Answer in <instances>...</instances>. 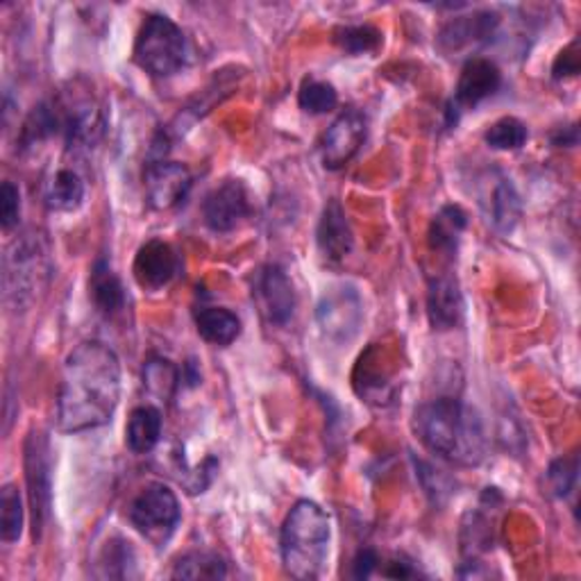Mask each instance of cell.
I'll return each mask as SVG.
<instances>
[{
    "mask_svg": "<svg viewBox=\"0 0 581 581\" xmlns=\"http://www.w3.org/2000/svg\"><path fill=\"white\" fill-rule=\"evenodd\" d=\"M121 359L109 345L85 341L66 357L60 396L57 428L80 434L107 424L121 402Z\"/></svg>",
    "mask_w": 581,
    "mask_h": 581,
    "instance_id": "6da1fadb",
    "label": "cell"
},
{
    "mask_svg": "<svg viewBox=\"0 0 581 581\" xmlns=\"http://www.w3.org/2000/svg\"><path fill=\"white\" fill-rule=\"evenodd\" d=\"M413 432L432 454L473 469L486 459L488 434L482 413L459 398H439L413 413Z\"/></svg>",
    "mask_w": 581,
    "mask_h": 581,
    "instance_id": "7a4b0ae2",
    "label": "cell"
},
{
    "mask_svg": "<svg viewBox=\"0 0 581 581\" xmlns=\"http://www.w3.org/2000/svg\"><path fill=\"white\" fill-rule=\"evenodd\" d=\"M330 518L312 499H298L280 531L284 570L295 579H319L330 557Z\"/></svg>",
    "mask_w": 581,
    "mask_h": 581,
    "instance_id": "3957f363",
    "label": "cell"
},
{
    "mask_svg": "<svg viewBox=\"0 0 581 581\" xmlns=\"http://www.w3.org/2000/svg\"><path fill=\"white\" fill-rule=\"evenodd\" d=\"M189 42L182 28L164 17L148 14L135 42V62L154 77H171L186 66Z\"/></svg>",
    "mask_w": 581,
    "mask_h": 581,
    "instance_id": "277c9868",
    "label": "cell"
},
{
    "mask_svg": "<svg viewBox=\"0 0 581 581\" xmlns=\"http://www.w3.org/2000/svg\"><path fill=\"white\" fill-rule=\"evenodd\" d=\"M128 518L148 544L154 548H164L182 520L180 499L166 484H148L130 502Z\"/></svg>",
    "mask_w": 581,
    "mask_h": 581,
    "instance_id": "5b68a950",
    "label": "cell"
},
{
    "mask_svg": "<svg viewBox=\"0 0 581 581\" xmlns=\"http://www.w3.org/2000/svg\"><path fill=\"white\" fill-rule=\"evenodd\" d=\"M25 480L34 536H42L51 512V448L42 432H30L25 441Z\"/></svg>",
    "mask_w": 581,
    "mask_h": 581,
    "instance_id": "8992f818",
    "label": "cell"
},
{
    "mask_svg": "<svg viewBox=\"0 0 581 581\" xmlns=\"http://www.w3.org/2000/svg\"><path fill=\"white\" fill-rule=\"evenodd\" d=\"M252 295L259 304V312L270 325L284 327L293 314H295V289L291 278L284 270L276 263L263 266L257 270L255 284H252Z\"/></svg>",
    "mask_w": 581,
    "mask_h": 581,
    "instance_id": "52a82bcc",
    "label": "cell"
},
{
    "mask_svg": "<svg viewBox=\"0 0 581 581\" xmlns=\"http://www.w3.org/2000/svg\"><path fill=\"white\" fill-rule=\"evenodd\" d=\"M368 135L366 116L351 107L338 114V119L327 128L321 143V160L330 171H338L355 160Z\"/></svg>",
    "mask_w": 581,
    "mask_h": 581,
    "instance_id": "ba28073f",
    "label": "cell"
},
{
    "mask_svg": "<svg viewBox=\"0 0 581 581\" xmlns=\"http://www.w3.org/2000/svg\"><path fill=\"white\" fill-rule=\"evenodd\" d=\"M252 214L250 193L241 180H225L214 186L203 203L205 225L218 235L237 229Z\"/></svg>",
    "mask_w": 581,
    "mask_h": 581,
    "instance_id": "9c48e42d",
    "label": "cell"
},
{
    "mask_svg": "<svg viewBox=\"0 0 581 581\" xmlns=\"http://www.w3.org/2000/svg\"><path fill=\"white\" fill-rule=\"evenodd\" d=\"M316 316L323 334L336 343H343L359 332L364 321V304L355 289L336 287L323 295Z\"/></svg>",
    "mask_w": 581,
    "mask_h": 581,
    "instance_id": "30bf717a",
    "label": "cell"
},
{
    "mask_svg": "<svg viewBox=\"0 0 581 581\" xmlns=\"http://www.w3.org/2000/svg\"><path fill=\"white\" fill-rule=\"evenodd\" d=\"M193 177L191 171L180 162L158 160L150 162L143 173L146 201L152 209L169 212L186 201Z\"/></svg>",
    "mask_w": 581,
    "mask_h": 581,
    "instance_id": "8fae6325",
    "label": "cell"
},
{
    "mask_svg": "<svg viewBox=\"0 0 581 581\" xmlns=\"http://www.w3.org/2000/svg\"><path fill=\"white\" fill-rule=\"evenodd\" d=\"M135 280L146 291H160L169 287L180 273V255L162 239H150L135 257Z\"/></svg>",
    "mask_w": 581,
    "mask_h": 581,
    "instance_id": "7c38bea8",
    "label": "cell"
},
{
    "mask_svg": "<svg viewBox=\"0 0 581 581\" xmlns=\"http://www.w3.org/2000/svg\"><path fill=\"white\" fill-rule=\"evenodd\" d=\"M497 28H499V17L495 12H475L471 17H456L441 28L439 46L445 53L480 49L493 42Z\"/></svg>",
    "mask_w": 581,
    "mask_h": 581,
    "instance_id": "4fadbf2b",
    "label": "cell"
},
{
    "mask_svg": "<svg viewBox=\"0 0 581 581\" xmlns=\"http://www.w3.org/2000/svg\"><path fill=\"white\" fill-rule=\"evenodd\" d=\"M499 87H502V73L497 64L486 57H471L461 68L452 105L459 111L475 109L480 103L495 96Z\"/></svg>",
    "mask_w": 581,
    "mask_h": 581,
    "instance_id": "5bb4252c",
    "label": "cell"
},
{
    "mask_svg": "<svg viewBox=\"0 0 581 581\" xmlns=\"http://www.w3.org/2000/svg\"><path fill=\"white\" fill-rule=\"evenodd\" d=\"M60 132L71 150H89L103 135V116L94 100H73L57 105Z\"/></svg>",
    "mask_w": 581,
    "mask_h": 581,
    "instance_id": "9a60e30c",
    "label": "cell"
},
{
    "mask_svg": "<svg viewBox=\"0 0 581 581\" xmlns=\"http://www.w3.org/2000/svg\"><path fill=\"white\" fill-rule=\"evenodd\" d=\"M42 276H49L46 257L36 241L17 244V252L8 259V291L17 293L19 300L34 293L42 284Z\"/></svg>",
    "mask_w": 581,
    "mask_h": 581,
    "instance_id": "2e32d148",
    "label": "cell"
},
{
    "mask_svg": "<svg viewBox=\"0 0 581 581\" xmlns=\"http://www.w3.org/2000/svg\"><path fill=\"white\" fill-rule=\"evenodd\" d=\"M316 239L319 248L325 259L330 261H343L353 250L355 235H353V225L345 216V209L341 207L338 201H330L323 207L319 229H316Z\"/></svg>",
    "mask_w": 581,
    "mask_h": 581,
    "instance_id": "e0dca14e",
    "label": "cell"
},
{
    "mask_svg": "<svg viewBox=\"0 0 581 581\" xmlns=\"http://www.w3.org/2000/svg\"><path fill=\"white\" fill-rule=\"evenodd\" d=\"M463 295L454 278H437L428 289V316L434 330L448 332L463 321Z\"/></svg>",
    "mask_w": 581,
    "mask_h": 581,
    "instance_id": "ac0fdd59",
    "label": "cell"
},
{
    "mask_svg": "<svg viewBox=\"0 0 581 581\" xmlns=\"http://www.w3.org/2000/svg\"><path fill=\"white\" fill-rule=\"evenodd\" d=\"M164 418L162 411L152 405L137 407L126 424V445L135 454H150L162 441Z\"/></svg>",
    "mask_w": 581,
    "mask_h": 581,
    "instance_id": "d6986e66",
    "label": "cell"
},
{
    "mask_svg": "<svg viewBox=\"0 0 581 581\" xmlns=\"http://www.w3.org/2000/svg\"><path fill=\"white\" fill-rule=\"evenodd\" d=\"M89 298L105 316H116L126 306V289L105 259H98L92 268Z\"/></svg>",
    "mask_w": 581,
    "mask_h": 581,
    "instance_id": "ffe728a7",
    "label": "cell"
},
{
    "mask_svg": "<svg viewBox=\"0 0 581 581\" xmlns=\"http://www.w3.org/2000/svg\"><path fill=\"white\" fill-rule=\"evenodd\" d=\"M196 330L212 345H232L241 336V319L225 306H201L196 312Z\"/></svg>",
    "mask_w": 581,
    "mask_h": 581,
    "instance_id": "44dd1931",
    "label": "cell"
},
{
    "mask_svg": "<svg viewBox=\"0 0 581 581\" xmlns=\"http://www.w3.org/2000/svg\"><path fill=\"white\" fill-rule=\"evenodd\" d=\"M469 225V216L463 212L459 205H445L430 225V246L432 250L445 252L448 257H452L459 248L461 235L466 232Z\"/></svg>",
    "mask_w": 581,
    "mask_h": 581,
    "instance_id": "7402d4cb",
    "label": "cell"
},
{
    "mask_svg": "<svg viewBox=\"0 0 581 581\" xmlns=\"http://www.w3.org/2000/svg\"><path fill=\"white\" fill-rule=\"evenodd\" d=\"M87 186L80 173L73 169H60L46 191V203L55 212H75L85 203Z\"/></svg>",
    "mask_w": 581,
    "mask_h": 581,
    "instance_id": "603a6c76",
    "label": "cell"
},
{
    "mask_svg": "<svg viewBox=\"0 0 581 581\" xmlns=\"http://www.w3.org/2000/svg\"><path fill=\"white\" fill-rule=\"evenodd\" d=\"M25 509L21 491L14 484H6L0 491V538L6 544H17L23 534Z\"/></svg>",
    "mask_w": 581,
    "mask_h": 581,
    "instance_id": "cb8c5ba5",
    "label": "cell"
},
{
    "mask_svg": "<svg viewBox=\"0 0 581 581\" xmlns=\"http://www.w3.org/2000/svg\"><path fill=\"white\" fill-rule=\"evenodd\" d=\"M171 577L175 579H225L227 563L216 552H189L175 563Z\"/></svg>",
    "mask_w": 581,
    "mask_h": 581,
    "instance_id": "d4e9b609",
    "label": "cell"
},
{
    "mask_svg": "<svg viewBox=\"0 0 581 581\" xmlns=\"http://www.w3.org/2000/svg\"><path fill=\"white\" fill-rule=\"evenodd\" d=\"M491 218L499 232H512L520 218V198L509 180H499L491 193Z\"/></svg>",
    "mask_w": 581,
    "mask_h": 581,
    "instance_id": "484cf974",
    "label": "cell"
},
{
    "mask_svg": "<svg viewBox=\"0 0 581 581\" xmlns=\"http://www.w3.org/2000/svg\"><path fill=\"white\" fill-rule=\"evenodd\" d=\"M334 42L343 53L353 57L370 55L381 46V32L373 25H345L334 32Z\"/></svg>",
    "mask_w": 581,
    "mask_h": 581,
    "instance_id": "4316f807",
    "label": "cell"
},
{
    "mask_svg": "<svg viewBox=\"0 0 581 581\" xmlns=\"http://www.w3.org/2000/svg\"><path fill=\"white\" fill-rule=\"evenodd\" d=\"M298 105L306 114H327L338 105V94L330 83L316 80V77H306L298 94Z\"/></svg>",
    "mask_w": 581,
    "mask_h": 581,
    "instance_id": "83f0119b",
    "label": "cell"
},
{
    "mask_svg": "<svg viewBox=\"0 0 581 581\" xmlns=\"http://www.w3.org/2000/svg\"><path fill=\"white\" fill-rule=\"evenodd\" d=\"M527 126L518 119H514V116H505V119L495 121L484 139L486 143L493 148V150H502V152H509V150H520L525 143H527Z\"/></svg>",
    "mask_w": 581,
    "mask_h": 581,
    "instance_id": "f1b7e54d",
    "label": "cell"
},
{
    "mask_svg": "<svg viewBox=\"0 0 581 581\" xmlns=\"http://www.w3.org/2000/svg\"><path fill=\"white\" fill-rule=\"evenodd\" d=\"M143 384L150 394L171 398L180 384V368H175L169 359H150L143 368Z\"/></svg>",
    "mask_w": 581,
    "mask_h": 581,
    "instance_id": "f546056e",
    "label": "cell"
},
{
    "mask_svg": "<svg viewBox=\"0 0 581 581\" xmlns=\"http://www.w3.org/2000/svg\"><path fill=\"white\" fill-rule=\"evenodd\" d=\"M103 568L100 577H130L132 566H135V550L123 538H111L100 552V563Z\"/></svg>",
    "mask_w": 581,
    "mask_h": 581,
    "instance_id": "4dcf8cb0",
    "label": "cell"
},
{
    "mask_svg": "<svg viewBox=\"0 0 581 581\" xmlns=\"http://www.w3.org/2000/svg\"><path fill=\"white\" fill-rule=\"evenodd\" d=\"M471 523L463 525V536H471L469 540L463 538V550L471 548V555H480L488 550L491 538H493V516L488 507H480L475 514L469 516Z\"/></svg>",
    "mask_w": 581,
    "mask_h": 581,
    "instance_id": "1f68e13d",
    "label": "cell"
},
{
    "mask_svg": "<svg viewBox=\"0 0 581 581\" xmlns=\"http://www.w3.org/2000/svg\"><path fill=\"white\" fill-rule=\"evenodd\" d=\"M577 471H579V461L577 456H563L552 461V466L548 469V486L557 497H566L577 482Z\"/></svg>",
    "mask_w": 581,
    "mask_h": 581,
    "instance_id": "d6a6232c",
    "label": "cell"
},
{
    "mask_svg": "<svg viewBox=\"0 0 581 581\" xmlns=\"http://www.w3.org/2000/svg\"><path fill=\"white\" fill-rule=\"evenodd\" d=\"M21 218V191L14 182L6 180L0 186V225L6 232L14 229Z\"/></svg>",
    "mask_w": 581,
    "mask_h": 581,
    "instance_id": "836d02e7",
    "label": "cell"
},
{
    "mask_svg": "<svg viewBox=\"0 0 581 581\" xmlns=\"http://www.w3.org/2000/svg\"><path fill=\"white\" fill-rule=\"evenodd\" d=\"M557 80H563V77H574L579 73V55H577V42L568 46L566 51L559 53L555 68H552Z\"/></svg>",
    "mask_w": 581,
    "mask_h": 581,
    "instance_id": "e575fe53",
    "label": "cell"
},
{
    "mask_svg": "<svg viewBox=\"0 0 581 581\" xmlns=\"http://www.w3.org/2000/svg\"><path fill=\"white\" fill-rule=\"evenodd\" d=\"M377 566H379L377 552L370 550V548H364V550L357 552V557L353 561V577L355 579H368V577L375 574Z\"/></svg>",
    "mask_w": 581,
    "mask_h": 581,
    "instance_id": "d590c367",
    "label": "cell"
},
{
    "mask_svg": "<svg viewBox=\"0 0 581 581\" xmlns=\"http://www.w3.org/2000/svg\"><path fill=\"white\" fill-rule=\"evenodd\" d=\"M384 577H391V579H411V577H418V570L411 568V563L407 561H391L389 568L381 570Z\"/></svg>",
    "mask_w": 581,
    "mask_h": 581,
    "instance_id": "8d00e7d4",
    "label": "cell"
},
{
    "mask_svg": "<svg viewBox=\"0 0 581 581\" xmlns=\"http://www.w3.org/2000/svg\"><path fill=\"white\" fill-rule=\"evenodd\" d=\"M214 469H216V461H214V459H207V466H203L201 471H203V473H214ZM189 488H191L193 493H203L207 486H205V484L201 482V477H198V482H196V484H191Z\"/></svg>",
    "mask_w": 581,
    "mask_h": 581,
    "instance_id": "74e56055",
    "label": "cell"
}]
</instances>
